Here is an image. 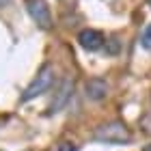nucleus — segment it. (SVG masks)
Returning <instances> with one entry per match:
<instances>
[{
  "label": "nucleus",
  "mask_w": 151,
  "mask_h": 151,
  "mask_svg": "<svg viewBox=\"0 0 151 151\" xmlns=\"http://www.w3.org/2000/svg\"><path fill=\"white\" fill-rule=\"evenodd\" d=\"M129 132L127 127L119 121H112V123H106V125H99L95 129V140L99 142H106V145H123V142H129Z\"/></svg>",
  "instance_id": "f257e3e1"
},
{
  "label": "nucleus",
  "mask_w": 151,
  "mask_h": 151,
  "mask_svg": "<svg viewBox=\"0 0 151 151\" xmlns=\"http://www.w3.org/2000/svg\"><path fill=\"white\" fill-rule=\"evenodd\" d=\"M52 78H54L52 65H43V67L39 69L37 78L32 80L28 86H26V91H24V95H22V101H30V99H35L37 95L45 93L47 88H50V84H52Z\"/></svg>",
  "instance_id": "f03ea898"
},
{
  "label": "nucleus",
  "mask_w": 151,
  "mask_h": 151,
  "mask_svg": "<svg viewBox=\"0 0 151 151\" xmlns=\"http://www.w3.org/2000/svg\"><path fill=\"white\" fill-rule=\"evenodd\" d=\"M26 9H28L30 17L41 26V28H50L52 26V15H50V9L43 0H26Z\"/></svg>",
  "instance_id": "7ed1b4c3"
},
{
  "label": "nucleus",
  "mask_w": 151,
  "mask_h": 151,
  "mask_svg": "<svg viewBox=\"0 0 151 151\" xmlns=\"http://www.w3.org/2000/svg\"><path fill=\"white\" fill-rule=\"evenodd\" d=\"M78 41H80V45L84 47V50L95 52V50L101 47V43H104V35H101L99 30H95V28H84L78 35Z\"/></svg>",
  "instance_id": "20e7f679"
},
{
  "label": "nucleus",
  "mask_w": 151,
  "mask_h": 151,
  "mask_svg": "<svg viewBox=\"0 0 151 151\" xmlns=\"http://www.w3.org/2000/svg\"><path fill=\"white\" fill-rule=\"evenodd\" d=\"M84 91H86V97L88 99L99 101V99H104L106 95H108V82L101 80V78H91V80L86 82Z\"/></svg>",
  "instance_id": "39448f33"
},
{
  "label": "nucleus",
  "mask_w": 151,
  "mask_h": 151,
  "mask_svg": "<svg viewBox=\"0 0 151 151\" xmlns=\"http://www.w3.org/2000/svg\"><path fill=\"white\" fill-rule=\"evenodd\" d=\"M71 91H73V82H63V86L58 88V95H56V101H52L50 104V112H58L60 108L65 106V101L69 99V95H71Z\"/></svg>",
  "instance_id": "423d86ee"
},
{
  "label": "nucleus",
  "mask_w": 151,
  "mask_h": 151,
  "mask_svg": "<svg viewBox=\"0 0 151 151\" xmlns=\"http://www.w3.org/2000/svg\"><path fill=\"white\" fill-rule=\"evenodd\" d=\"M140 43H142V47H147V50H151V24H147V28L142 30Z\"/></svg>",
  "instance_id": "0eeeda50"
},
{
  "label": "nucleus",
  "mask_w": 151,
  "mask_h": 151,
  "mask_svg": "<svg viewBox=\"0 0 151 151\" xmlns=\"http://www.w3.org/2000/svg\"><path fill=\"white\" fill-rule=\"evenodd\" d=\"M58 151H78L73 145H69V142H60L58 145Z\"/></svg>",
  "instance_id": "6e6552de"
},
{
  "label": "nucleus",
  "mask_w": 151,
  "mask_h": 151,
  "mask_svg": "<svg viewBox=\"0 0 151 151\" xmlns=\"http://www.w3.org/2000/svg\"><path fill=\"white\" fill-rule=\"evenodd\" d=\"M142 151H151V145H147V147H145V149H142Z\"/></svg>",
  "instance_id": "1a4fd4ad"
},
{
  "label": "nucleus",
  "mask_w": 151,
  "mask_h": 151,
  "mask_svg": "<svg viewBox=\"0 0 151 151\" xmlns=\"http://www.w3.org/2000/svg\"><path fill=\"white\" fill-rule=\"evenodd\" d=\"M147 2H149V6H151V0H147Z\"/></svg>",
  "instance_id": "9d476101"
}]
</instances>
